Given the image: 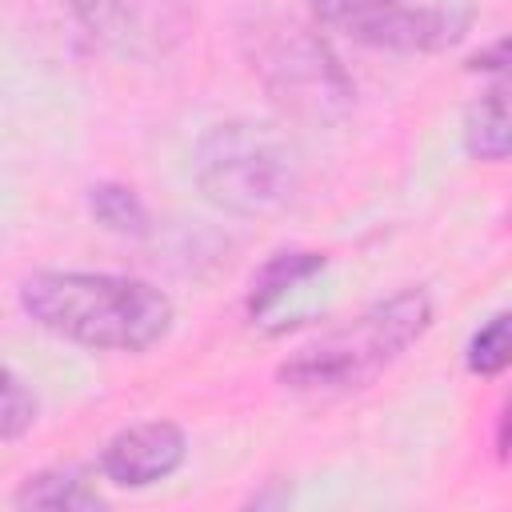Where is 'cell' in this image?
<instances>
[{
	"label": "cell",
	"instance_id": "11",
	"mask_svg": "<svg viewBox=\"0 0 512 512\" xmlns=\"http://www.w3.org/2000/svg\"><path fill=\"white\" fill-rule=\"evenodd\" d=\"M88 212L116 236H144L148 232V208L128 184H92L88 188Z\"/></svg>",
	"mask_w": 512,
	"mask_h": 512
},
{
	"label": "cell",
	"instance_id": "8",
	"mask_svg": "<svg viewBox=\"0 0 512 512\" xmlns=\"http://www.w3.org/2000/svg\"><path fill=\"white\" fill-rule=\"evenodd\" d=\"M324 268L320 252H280L272 256L256 276H252V292H248V312L252 320H264L288 292H296L308 276H316Z\"/></svg>",
	"mask_w": 512,
	"mask_h": 512
},
{
	"label": "cell",
	"instance_id": "12",
	"mask_svg": "<svg viewBox=\"0 0 512 512\" xmlns=\"http://www.w3.org/2000/svg\"><path fill=\"white\" fill-rule=\"evenodd\" d=\"M36 416H40V404H36L32 388L12 368L0 364V440L24 436L36 424Z\"/></svg>",
	"mask_w": 512,
	"mask_h": 512
},
{
	"label": "cell",
	"instance_id": "6",
	"mask_svg": "<svg viewBox=\"0 0 512 512\" xmlns=\"http://www.w3.org/2000/svg\"><path fill=\"white\" fill-rule=\"evenodd\" d=\"M200 0H68L76 24L112 56L160 60L196 28Z\"/></svg>",
	"mask_w": 512,
	"mask_h": 512
},
{
	"label": "cell",
	"instance_id": "13",
	"mask_svg": "<svg viewBox=\"0 0 512 512\" xmlns=\"http://www.w3.org/2000/svg\"><path fill=\"white\" fill-rule=\"evenodd\" d=\"M464 360L476 376H500L504 372V364H508V312L488 316V324H480L472 332Z\"/></svg>",
	"mask_w": 512,
	"mask_h": 512
},
{
	"label": "cell",
	"instance_id": "1",
	"mask_svg": "<svg viewBox=\"0 0 512 512\" xmlns=\"http://www.w3.org/2000/svg\"><path fill=\"white\" fill-rule=\"evenodd\" d=\"M20 308L44 332L100 352H144L176 320L156 284L116 272H36L20 284Z\"/></svg>",
	"mask_w": 512,
	"mask_h": 512
},
{
	"label": "cell",
	"instance_id": "4",
	"mask_svg": "<svg viewBox=\"0 0 512 512\" xmlns=\"http://www.w3.org/2000/svg\"><path fill=\"white\" fill-rule=\"evenodd\" d=\"M252 60L264 88L284 108L300 116H332L348 108L352 88L336 68V60L328 56V48L308 28L284 24L276 32H264Z\"/></svg>",
	"mask_w": 512,
	"mask_h": 512
},
{
	"label": "cell",
	"instance_id": "9",
	"mask_svg": "<svg viewBox=\"0 0 512 512\" xmlns=\"http://www.w3.org/2000/svg\"><path fill=\"white\" fill-rule=\"evenodd\" d=\"M20 508H52V512H96L104 500L76 468H48L20 484Z\"/></svg>",
	"mask_w": 512,
	"mask_h": 512
},
{
	"label": "cell",
	"instance_id": "2",
	"mask_svg": "<svg viewBox=\"0 0 512 512\" xmlns=\"http://www.w3.org/2000/svg\"><path fill=\"white\" fill-rule=\"evenodd\" d=\"M432 328V300L424 288H404L388 300L368 304L352 320L296 348L280 368V388L296 396H352L372 388L424 332Z\"/></svg>",
	"mask_w": 512,
	"mask_h": 512
},
{
	"label": "cell",
	"instance_id": "7",
	"mask_svg": "<svg viewBox=\"0 0 512 512\" xmlns=\"http://www.w3.org/2000/svg\"><path fill=\"white\" fill-rule=\"evenodd\" d=\"M188 456V436L172 420H144L132 428H120L104 452L100 472L116 488H148L168 480Z\"/></svg>",
	"mask_w": 512,
	"mask_h": 512
},
{
	"label": "cell",
	"instance_id": "3",
	"mask_svg": "<svg viewBox=\"0 0 512 512\" xmlns=\"http://www.w3.org/2000/svg\"><path fill=\"white\" fill-rule=\"evenodd\" d=\"M196 184L232 216H272L296 192V160L272 128L228 120L200 140Z\"/></svg>",
	"mask_w": 512,
	"mask_h": 512
},
{
	"label": "cell",
	"instance_id": "5",
	"mask_svg": "<svg viewBox=\"0 0 512 512\" xmlns=\"http://www.w3.org/2000/svg\"><path fill=\"white\" fill-rule=\"evenodd\" d=\"M324 28L388 52H440L464 36V16L404 0H312Z\"/></svg>",
	"mask_w": 512,
	"mask_h": 512
},
{
	"label": "cell",
	"instance_id": "10",
	"mask_svg": "<svg viewBox=\"0 0 512 512\" xmlns=\"http://www.w3.org/2000/svg\"><path fill=\"white\" fill-rule=\"evenodd\" d=\"M464 144L476 160H504L508 156V84L496 80L464 120Z\"/></svg>",
	"mask_w": 512,
	"mask_h": 512
}]
</instances>
